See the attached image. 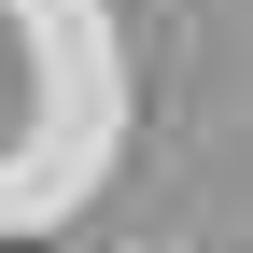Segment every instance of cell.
Here are the masks:
<instances>
[{"label":"cell","mask_w":253,"mask_h":253,"mask_svg":"<svg viewBox=\"0 0 253 253\" xmlns=\"http://www.w3.org/2000/svg\"><path fill=\"white\" fill-rule=\"evenodd\" d=\"M0 253H42V239H0Z\"/></svg>","instance_id":"1"}]
</instances>
